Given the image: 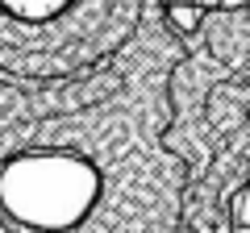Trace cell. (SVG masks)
<instances>
[{
	"instance_id": "cell-2",
	"label": "cell",
	"mask_w": 250,
	"mask_h": 233,
	"mask_svg": "<svg viewBox=\"0 0 250 233\" xmlns=\"http://www.w3.org/2000/svg\"><path fill=\"white\" fill-rule=\"evenodd\" d=\"M150 0H0V75L71 79L138 34Z\"/></svg>"
},
{
	"instance_id": "cell-1",
	"label": "cell",
	"mask_w": 250,
	"mask_h": 233,
	"mask_svg": "<svg viewBox=\"0 0 250 233\" xmlns=\"http://www.w3.org/2000/svg\"><path fill=\"white\" fill-rule=\"evenodd\" d=\"M163 150L184 167L179 233H238V204L250 192V100L188 34L167 75Z\"/></svg>"
}]
</instances>
